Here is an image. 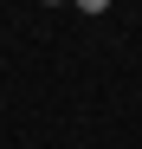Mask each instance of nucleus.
Masks as SVG:
<instances>
[{
    "label": "nucleus",
    "instance_id": "1",
    "mask_svg": "<svg viewBox=\"0 0 142 149\" xmlns=\"http://www.w3.org/2000/svg\"><path fill=\"white\" fill-rule=\"evenodd\" d=\"M78 7H84V13H103V7H110V0H78Z\"/></svg>",
    "mask_w": 142,
    "mask_h": 149
}]
</instances>
